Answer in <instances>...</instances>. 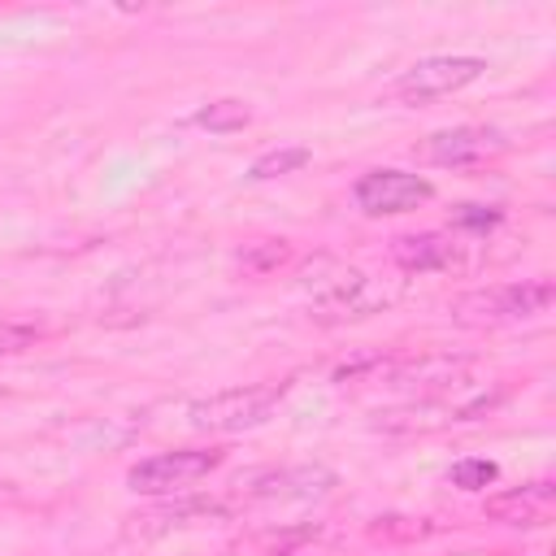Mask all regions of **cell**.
<instances>
[{
	"label": "cell",
	"mask_w": 556,
	"mask_h": 556,
	"mask_svg": "<svg viewBox=\"0 0 556 556\" xmlns=\"http://www.w3.org/2000/svg\"><path fill=\"white\" fill-rule=\"evenodd\" d=\"M556 300V287L547 278H521V282H504V287H482V291H465L452 304V317L460 326H504V321H530L539 313H547Z\"/></svg>",
	"instance_id": "1"
},
{
	"label": "cell",
	"mask_w": 556,
	"mask_h": 556,
	"mask_svg": "<svg viewBox=\"0 0 556 556\" xmlns=\"http://www.w3.org/2000/svg\"><path fill=\"white\" fill-rule=\"evenodd\" d=\"M282 382H248V387H230L217 391L208 400H195L187 408L195 430H217V434H235V430H252L261 421H269V413L282 400Z\"/></svg>",
	"instance_id": "2"
},
{
	"label": "cell",
	"mask_w": 556,
	"mask_h": 556,
	"mask_svg": "<svg viewBox=\"0 0 556 556\" xmlns=\"http://www.w3.org/2000/svg\"><path fill=\"white\" fill-rule=\"evenodd\" d=\"M226 460V452L217 447H178V452H156L148 460H139L126 473V486L139 495H174L195 486L200 478H208L217 465Z\"/></svg>",
	"instance_id": "3"
},
{
	"label": "cell",
	"mask_w": 556,
	"mask_h": 556,
	"mask_svg": "<svg viewBox=\"0 0 556 556\" xmlns=\"http://www.w3.org/2000/svg\"><path fill=\"white\" fill-rule=\"evenodd\" d=\"M482 74H486V61H482V56H426V61L408 65V70L395 78L391 96H400V100H408V104H417V100H439V96H452V91L478 83Z\"/></svg>",
	"instance_id": "4"
},
{
	"label": "cell",
	"mask_w": 556,
	"mask_h": 556,
	"mask_svg": "<svg viewBox=\"0 0 556 556\" xmlns=\"http://www.w3.org/2000/svg\"><path fill=\"white\" fill-rule=\"evenodd\" d=\"M434 195L430 178L408 174V169H365L352 182V200L361 213L369 217H387V213H413L417 204H426Z\"/></svg>",
	"instance_id": "5"
},
{
	"label": "cell",
	"mask_w": 556,
	"mask_h": 556,
	"mask_svg": "<svg viewBox=\"0 0 556 556\" xmlns=\"http://www.w3.org/2000/svg\"><path fill=\"white\" fill-rule=\"evenodd\" d=\"M504 148H508V139L495 126H452V130L430 135L421 156L443 169H473V165L495 161Z\"/></svg>",
	"instance_id": "6"
},
{
	"label": "cell",
	"mask_w": 556,
	"mask_h": 556,
	"mask_svg": "<svg viewBox=\"0 0 556 556\" xmlns=\"http://www.w3.org/2000/svg\"><path fill=\"white\" fill-rule=\"evenodd\" d=\"M556 508V482L552 478H534L526 486H513V491H500L482 504V513L491 521H504V526H543Z\"/></svg>",
	"instance_id": "7"
},
{
	"label": "cell",
	"mask_w": 556,
	"mask_h": 556,
	"mask_svg": "<svg viewBox=\"0 0 556 556\" xmlns=\"http://www.w3.org/2000/svg\"><path fill=\"white\" fill-rule=\"evenodd\" d=\"M456 256L452 239L439 235V230H421V235H395L391 239V261L408 274H434V269H447Z\"/></svg>",
	"instance_id": "8"
},
{
	"label": "cell",
	"mask_w": 556,
	"mask_h": 556,
	"mask_svg": "<svg viewBox=\"0 0 556 556\" xmlns=\"http://www.w3.org/2000/svg\"><path fill=\"white\" fill-rule=\"evenodd\" d=\"M334 486V473L321 469V465H295V469H278V473H261L252 482V495L256 500H308V495H321Z\"/></svg>",
	"instance_id": "9"
},
{
	"label": "cell",
	"mask_w": 556,
	"mask_h": 556,
	"mask_svg": "<svg viewBox=\"0 0 556 556\" xmlns=\"http://www.w3.org/2000/svg\"><path fill=\"white\" fill-rule=\"evenodd\" d=\"M200 130H208V135H235V130H243L248 122H252V109H248V100H213V104H204V109H195V117H191Z\"/></svg>",
	"instance_id": "10"
},
{
	"label": "cell",
	"mask_w": 556,
	"mask_h": 556,
	"mask_svg": "<svg viewBox=\"0 0 556 556\" xmlns=\"http://www.w3.org/2000/svg\"><path fill=\"white\" fill-rule=\"evenodd\" d=\"M308 161H313V152H308V148H300V143L269 148V152H261V156L248 165V178H252V182H269V178H282V174L304 169Z\"/></svg>",
	"instance_id": "11"
},
{
	"label": "cell",
	"mask_w": 556,
	"mask_h": 556,
	"mask_svg": "<svg viewBox=\"0 0 556 556\" xmlns=\"http://www.w3.org/2000/svg\"><path fill=\"white\" fill-rule=\"evenodd\" d=\"M287 256H291L287 239H256V243H248V248L239 252V265H243V274H252V278H269L278 265H287Z\"/></svg>",
	"instance_id": "12"
},
{
	"label": "cell",
	"mask_w": 556,
	"mask_h": 556,
	"mask_svg": "<svg viewBox=\"0 0 556 556\" xmlns=\"http://www.w3.org/2000/svg\"><path fill=\"white\" fill-rule=\"evenodd\" d=\"M495 478H500V465L486 460V456H460V460L447 469V482L460 486V491H486Z\"/></svg>",
	"instance_id": "13"
},
{
	"label": "cell",
	"mask_w": 556,
	"mask_h": 556,
	"mask_svg": "<svg viewBox=\"0 0 556 556\" xmlns=\"http://www.w3.org/2000/svg\"><path fill=\"white\" fill-rule=\"evenodd\" d=\"M39 339V326L30 321H0V352H22Z\"/></svg>",
	"instance_id": "14"
},
{
	"label": "cell",
	"mask_w": 556,
	"mask_h": 556,
	"mask_svg": "<svg viewBox=\"0 0 556 556\" xmlns=\"http://www.w3.org/2000/svg\"><path fill=\"white\" fill-rule=\"evenodd\" d=\"M500 208H482V204H460L456 208V226H465V230H491V226H500Z\"/></svg>",
	"instance_id": "15"
}]
</instances>
